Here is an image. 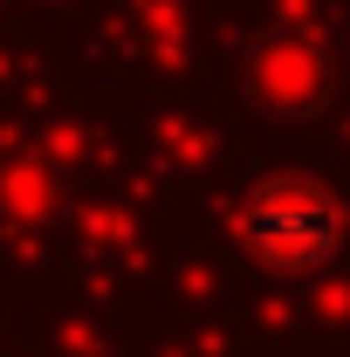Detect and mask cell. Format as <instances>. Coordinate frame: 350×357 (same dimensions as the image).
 Wrapping results in <instances>:
<instances>
[{
	"instance_id": "1",
	"label": "cell",
	"mask_w": 350,
	"mask_h": 357,
	"mask_svg": "<svg viewBox=\"0 0 350 357\" xmlns=\"http://www.w3.org/2000/svg\"><path fill=\"white\" fill-rule=\"evenodd\" d=\"M241 248L268 275H316L344 248V199L309 172H268L241 199Z\"/></svg>"
}]
</instances>
